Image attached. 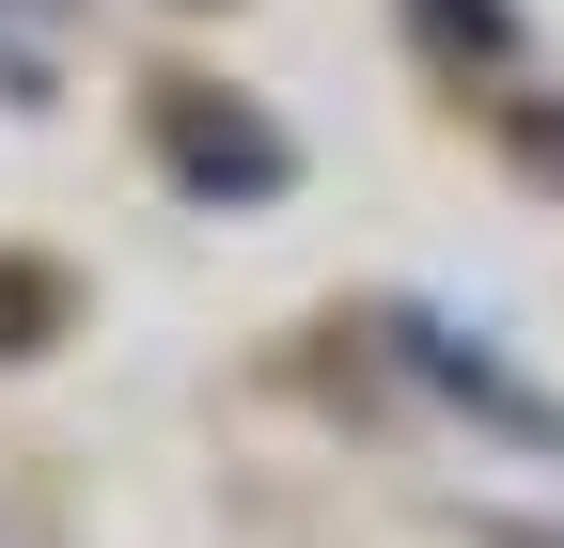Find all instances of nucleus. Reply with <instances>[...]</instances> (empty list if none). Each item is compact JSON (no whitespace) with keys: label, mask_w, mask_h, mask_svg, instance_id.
<instances>
[{"label":"nucleus","mask_w":564,"mask_h":548,"mask_svg":"<svg viewBox=\"0 0 564 548\" xmlns=\"http://www.w3.org/2000/svg\"><path fill=\"white\" fill-rule=\"evenodd\" d=\"M408 346H423V376H440V392H470V407H486V424H518V439H564V407H533V392H518L502 361H470V346H455V329H408Z\"/></svg>","instance_id":"f257e3e1"},{"label":"nucleus","mask_w":564,"mask_h":548,"mask_svg":"<svg viewBox=\"0 0 564 548\" xmlns=\"http://www.w3.org/2000/svg\"><path fill=\"white\" fill-rule=\"evenodd\" d=\"M47 314H63V283H47V266H0V361H17V346H47Z\"/></svg>","instance_id":"f03ea898"}]
</instances>
